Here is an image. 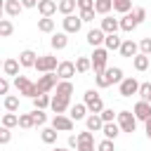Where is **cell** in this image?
<instances>
[{"label": "cell", "instance_id": "obj_27", "mask_svg": "<svg viewBox=\"0 0 151 151\" xmlns=\"http://www.w3.org/2000/svg\"><path fill=\"white\" fill-rule=\"evenodd\" d=\"M68 116H71L73 120H85V118H87V106H85V101H83V104H73V106L68 109Z\"/></svg>", "mask_w": 151, "mask_h": 151}, {"label": "cell", "instance_id": "obj_55", "mask_svg": "<svg viewBox=\"0 0 151 151\" xmlns=\"http://www.w3.org/2000/svg\"><path fill=\"white\" fill-rule=\"evenodd\" d=\"M54 151H71V146H57Z\"/></svg>", "mask_w": 151, "mask_h": 151}, {"label": "cell", "instance_id": "obj_2", "mask_svg": "<svg viewBox=\"0 0 151 151\" xmlns=\"http://www.w3.org/2000/svg\"><path fill=\"white\" fill-rule=\"evenodd\" d=\"M14 87H17L19 94H24V97H28V99H35V97H38V87H35V83L28 80L26 76H17V78H14Z\"/></svg>", "mask_w": 151, "mask_h": 151}, {"label": "cell", "instance_id": "obj_40", "mask_svg": "<svg viewBox=\"0 0 151 151\" xmlns=\"http://www.w3.org/2000/svg\"><path fill=\"white\" fill-rule=\"evenodd\" d=\"M17 125H19V116L12 113V111H7L2 116V127H17Z\"/></svg>", "mask_w": 151, "mask_h": 151}, {"label": "cell", "instance_id": "obj_47", "mask_svg": "<svg viewBox=\"0 0 151 151\" xmlns=\"http://www.w3.org/2000/svg\"><path fill=\"white\" fill-rule=\"evenodd\" d=\"M94 14H97L94 9H80V14H78V17H80L83 21H94Z\"/></svg>", "mask_w": 151, "mask_h": 151}, {"label": "cell", "instance_id": "obj_50", "mask_svg": "<svg viewBox=\"0 0 151 151\" xmlns=\"http://www.w3.org/2000/svg\"><path fill=\"white\" fill-rule=\"evenodd\" d=\"M9 92V80H7V76H2L0 78V94H7Z\"/></svg>", "mask_w": 151, "mask_h": 151}, {"label": "cell", "instance_id": "obj_32", "mask_svg": "<svg viewBox=\"0 0 151 151\" xmlns=\"http://www.w3.org/2000/svg\"><path fill=\"white\" fill-rule=\"evenodd\" d=\"M38 31H40V33H54V19H52V17L38 19Z\"/></svg>", "mask_w": 151, "mask_h": 151}, {"label": "cell", "instance_id": "obj_23", "mask_svg": "<svg viewBox=\"0 0 151 151\" xmlns=\"http://www.w3.org/2000/svg\"><path fill=\"white\" fill-rule=\"evenodd\" d=\"M85 127H87V130H92V132H101V127H104L101 116H99V113H90V116L85 118Z\"/></svg>", "mask_w": 151, "mask_h": 151}, {"label": "cell", "instance_id": "obj_24", "mask_svg": "<svg viewBox=\"0 0 151 151\" xmlns=\"http://www.w3.org/2000/svg\"><path fill=\"white\" fill-rule=\"evenodd\" d=\"M101 132H104V137L106 139H116L123 130H120V125H118V120H111V123H104V127H101Z\"/></svg>", "mask_w": 151, "mask_h": 151}, {"label": "cell", "instance_id": "obj_51", "mask_svg": "<svg viewBox=\"0 0 151 151\" xmlns=\"http://www.w3.org/2000/svg\"><path fill=\"white\" fill-rule=\"evenodd\" d=\"M78 9H94V0H78Z\"/></svg>", "mask_w": 151, "mask_h": 151}, {"label": "cell", "instance_id": "obj_54", "mask_svg": "<svg viewBox=\"0 0 151 151\" xmlns=\"http://www.w3.org/2000/svg\"><path fill=\"white\" fill-rule=\"evenodd\" d=\"M144 132H146V137L151 139V118H149V120L144 123Z\"/></svg>", "mask_w": 151, "mask_h": 151}, {"label": "cell", "instance_id": "obj_5", "mask_svg": "<svg viewBox=\"0 0 151 151\" xmlns=\"http://www.w3.org/2000/svg\"><path fill=\"white\" fill-rule=\"evenodd\" d=\"M118 125H120V130L123 132H134L137 130V116H134V111H118Z\"/></svg>", "mask_w": 151, "mask_h": 151}, {"label": "cell", "instance_id": "obj_19", "mask_svg": "<svg viewBox=\"0 0 151 151\" xmlns=\"http://www.w3.org/2000/svg\"><path fill=\"white\" fill-rule=\"evenodd\" d=\"M19 66H21V64H19V59H12V57H9V59H5V61H2V73H5L7 78H9V76H12V78H17V76H19Z\"/></svg>", "mask_w": 151, "mask_h": 151}, {"label": "cell", "instance_id": "obj_36", "mask_svg": "<svg viewBox=\"0 0 151 151\" xmlns=\"http://www.w3.org/2000/svg\"><path fill=\"white\" fill-rule=\"evenodd\" d=\"M90 68H92V59L90 57H78L76 59V71L78 73H87Z\"/></svg>", "mask_w": 151, "mask_h": 151}, {"label": "cell", "instance_id": "obj_33", "mask_svg": "<svg viewBox=\"0 0 151 151\" xmlns=\"http://www.w3.org/2000/svg\"><path fill=\"white\" fill-rule=\"evenodd\" d=\"M2 104H5V111H12V113L19 111V97H14V94H5Z\"/></svg>", "mask_w": 151, "mask_h": 151}, {"label": "cell", "instance_id": "obj_16", "mask_svg": "<svg viewBox=\"0 0 151 151\" xmlns=\"http://www.w3.org/2000/svg\"><path fill=\"white\" fill-rule=\"evenodd\" d=\"M38 12H40V17H52L54 12H59V2H54V0H40L38 2Z\"/></svg>", "mask_w": 151, "mask_h": 151}, {"label": "cell", "instance_id": "obj_1", "mask_svg": "<svg viewBox=\"0 0 151 151\" xmlns=\"http://www.w3.org/2000/svg\"><path fill=\"white\" fill-rule=\"evenodd\" d=\"M61 78L57 76V71H50V73H42L40 78H38V83H35V87H38V94H47V92H52L54 87H57V83H59Z\"/></svg>", "mask_w": 151, "mask_h": 151}, {"label": "cell", "instance_id": "obj_43", "mask_svg": "<svg viewBox=\"0 0 151 151\" xmlns=\"http://www.w3.org/2000/svg\"><path fill=\"white\" fill-rule=\"evenodd\" d=\"M94 85H97V87H109V85H111L109 78H106V71H104V73H94Z\"/></svg>", "mask_w": 151, "mask_h": 151}, {"label": "cell", "instance_id": "obj_34", "mask_svg": "<svg viewBox=\"0 0 151 151\" xmlns=\"http://www.w3.org/2000/svg\"><path fill=\"white\" fill-rule=\"evenodd\" d=\"M78 7V0H59V12L66 17V14H73Z\"/></svg>", "mask_w": 151, "mask_h": 151}, {"label": "cell", "instance_id": "obj_6", "mask_svg": "<svg viewBox=\"0 0 151 151\" xmlns=\"http://www.w3.org/2000/svg\"><path fill=\"white\" fill-rule=\"evenodd\" d=\"M85 106H87L90 113H101L104 111V101H101L97 90H87L85 92Z\"/></svg>", "mask_w": 151, "mask_h": 151}, {"label": "cell", "instance_id": "obj_4", "mask_svg": "<svg viewBox=\"0 0 151 151\" xmlns=\"http://www.w3.org/2000/svg\"><path fill=\"white\" fill-rule=\"evenodd\" d=\"M57 66H59V61H57L54 54H40L33 68H35L38 73H50V71H57Z\"/></svg>", "mask_w": 151, "mask_h": 151}, {"label": "cell", "instance_id": "obj_42", "mask_svg": "<svg viewBox=\"0 0 151 151\" xmlns=\"http://www.w3.org/2000/svg\"><path fill=\"white\" fill-rule=\"evenodd\" d=\"M139 99L151 101V83H142L139 85Z\"/></svg>", "mask_w": 151, "mask_h": 151}, {"label": "cell", "instance_id": "obj_35", "mask_svg": "<svg viewBox=\"0 0 151 151\" xmlns=\"http://www.w3.org/2000/svg\"><path fill=\"white\" fill-rule=\"evenodd\" d=\"M113 12H118V14L132 12V0H113Z\"/></svg>", "mask_w": 151, "mask_h": 151}, {"label": "cell", "instance_id": "obj_12", "mask_svg": "<svg viewBox=\"0 0 151 151\" xmlns=\"http://www.w3.org/2000/svg\"><path fill=\"white\" fill-rule=\"evenodd\" d=\"M132 111H134L137 120H144V123H146V120L151 118V101H144V99H139V101L134 104V109H132Z\"/></svg>", "mask_w": 151, "mask_h": 151}, {"label": "cell", "instance_id": "obj_18", "mask_svg": "<svg viewBox=\"0 0 151 151\" xmlns=\"http://www.w3.org/2000/svg\"><path fill=\"white\" fill-rule=\"evenodd\" d=\"M104 40H106V33H104L101 28H92V31H87V42H90L92 47H101Z\"/></svg>", "mask_w": 151, "mask_h": 151}, {"label": "cell", "instance_id": "obj_25", "mask_svg": "<svg viewBox=\"0 0 151 151\" xmlns=\"http://www.w3.org/2000/svg\"><path fill=\"white\" fill-rule=\"evenodd\" d=\"M132 66H134L137 71H146V68L151 66V57L139 52V54H134V57H132Z\"/></svg>", "mask_w": 151, "mask_h": 151}, {"label": "cell", "instance_id": "obj_13", "mask_svg": "<svg viewBox=\"0 0 151 151\" xmlns=\"http://www.w3.org/2000/svg\"><path fill=\"white\" fill-rule=\"evenodd\" d=\"M120 57H127V59H132L134 54H139V42H134L132 38H127V40H123V45H120Z\"/></svg>", "mask_w": 151, "mask_h": 151}, {"label": "cell", "instance_id": "obj_53", "mask_svg": "<svg viewBox=\"0 0 151 151\" xmlns=\"http://www.w3.org/2000/svg\"><path fill=\"white\" fill-rule=\"evenodd\" d=\"M68 146H71V149L78 146V134H68Z\"/></svg>", "mask_w": 151, "mask_h": 151}, {"label": "cell", "instance_id": "obj_38", "mask_svg": "<svg viewBox=\"0 0 151 151\" xmlns=\"http://www.w3.org/2000/svg\"><path fill=\"white\" fill-rule=\"evenodd\" d=\"M33 123H35V127H45V123H47L45 109H33Z\"/></svg>", "mask_w": 151, "mask_h": 151}, {"label": "cell", "instance_id": "obj_48", "mask_svg": "<svg viewBox=\"0 0 151 151\" xmlns=\"http://www.w3.org/2000/svg\"><path fill=\"white\" fill-rule=\"evenodd\" d=\"M132 14L137 17L139 24H144V19H146V9H144V7H132Z\"/></svg>", "mask_w": 151, "mask_h": 151}, {"label": "cell", "instance_id": "obj_37", "mask_svg": "<svg viewBox=\"0 0 151 151\" xmlns=\"http://www.w3.org/2000/svg\"><path fill=\"white\" fill-rule=\"evenodd\" d=\"M14 33V24L9 19H0V38H9Z\"/></svg>", "mask_w": 151, "mask_h": 151}, {"label": "cell", "instance_id": "obj_44", "mask_svg": "<svg viewBox=\"0 0 151 151\" xmlns=\"http://www.w3.org/2000/svg\"><path fill=\"white\" fill-rule=\"evenodd\" d=\"M97 151H116V146H113V139H101L99 144H97Z\"/></svg>", "mask_w": 151, "mask_h": 151}, {"label": "cell", "instance_id": "obj_28", "mask_svg": "<svg viewBox=\"0 0 151 151\" xmlns=\"http://www.w3.org/2000/svg\"><path fill=\"white\" fill-rule=\"evenodd\" d=\"M123 40L118 38V33H106V40H104V47L111 52V50H120Z\"/></svg>", "mask_w": 151, "mask_h": 151}, {"label": "cell", "instance_id": "obj_49", "mask_svg": "<svg viewBox=\"0 0 151 151\" xmlns=\"http://www.w3.org/2000/svg\"><path fill=\"white\" fill-rule=\"evenodd\" d=\"M12 127H2L0 130V144H9V139H12V132H9Z\"/></svg>", "mask_w": 151, "mask_h": 151}, {"label": "cell", "instance_id": "obj_14", "mask_svg": "<svg viewBox=\"0 0 151 151\" xmlns=\"http://www.w3.org/2000/svg\"><path fill=\"white\" fill-rule=\"evenodd\" d=\"M137 26H139V21H137V17H134L132 12H127V14L120 17V31H123V33H132Z\"/></svg>", "mask_w": 151, "mask_h": 151}, {"label": "cell", "instance_id": "obj_46", "mask_svg": "<svg viewBox=\"0 0 151 151\" xmlns=\"http://www.w3.org/2000/svg\"><path fill=\"white\" fill-rule=\"evenodd\" d=\"M99 116H101V120H104V123H111V120H116V118H118V113H113V109H104Z\"/></svg>", "mask_w": 151, "mask_h": 151}, {"label": "cell", "instance_id": "obj_20", "mask_svg": "<svg viewBox=\"0 0 151 151\" xmlns=\"http://www.w3.org/2000/svg\"><path fill=\"white\" fill-rule=\"evenodd\" d=\"M2 9H5L7 17H19L21 9H24V5H21V0H5L2 2Z\"/></svg>", "mask_w": 151, "mask_h": 151}, {"label": "cell", "instance_id": "obj_26", "mask_svg": "<svg viewBox=\"0 0 151 151\" xmlns=\"http://www.w3.org/2000/svg\"><path fill=\"white\" fill-rule=\"evenodd\" d=\"M54 90H57V97H66V99H71V94H73V83H71V80H59Z\"/></svg>", "mask_w": 151, "mask_h": 151}, {"label": "cell", "instance_id": "obj_17", "mask_svg": "<svg viewBox=\"0 0 151 151\" xmlns=\"http://www.w3.org/2000/svg\"><path fill=\"white\" fill-rule=\"evenodd\" d=\"M99 28H101L104 33H118V31H120V19H113V17L106 14V17L101 19V26H99Z\"/></svg>", "mask_w": 151, "mask_h": 151}, {"label": "cell", "instance_id": "obj_29", "mask_svg": "<svg viewBox=\"0 0 151 151\" xmlns=\"http://www.w3.org/2000/svg\"><path fill=\"white\" fill-rule=\"evenodd\" d=\"M106 78H109V83L111 85H120L123 83V68H118V66H111V68H106Z\"/></svg>", "mask_w": 151, "mask_h": 151}, {"label": "cell", "instance_id": "obj_52", "mask_svg": "<svg viewBox=\"0 0 151 151\" xmlns=\"http://www.w3.org/2000/svg\"><path fill=\"white\" fill-rule=\"evenodd\" d=\"M38 2H40V0H21L24 9H33V7H38Z\"/></svg>", "mask_w": 151, "mask_h": 151}, {"label": "cell", "instance_id": "obj_3", "mask_svg": "<svg viewBox=\"0 0 151 151\" xmlns=\"http://www.w3.org/2000/svg\"><path fill=\"white\" fill-rule=\"evenodd\" d=\"M92 71L94 73H104L109 66H106V61H109V50L106 47H94V52H92Z\"/></svg>", "mask_w": 151, "mask_h": 151}, {"label": "cell", "instance_id": "obj_41", "mask_svg": "<svg viewBox=\"0 0 151 151\" xmlns=\"http://www.w3.org/2000/svg\"><path fill=\"white\" fill-rule=\"evenodd\" d=\"M50 104H52V97H50V94H38V97L33 99V106H35V109H47Z\"/></svg>", "mask_w": 151, "mask_h": 151}, {"label": "cell", "instance_id": "obj_9", "mask_svg": "<svg viewBox=\"0 0 151 151\" xmlns=\"http://www.w3.org/2000/svg\"><path fill=\"white\" fill-rule=\"evenodd\" d=\"M73 118L71 116H64V113H54V118H52V127L54 130H59V132H71L73 130Z\"/></svg>", "mask_w": 151, "mask_h": 151}, {"label": "cell", "instance_id": "obj_7", "mask_svg": "<svg viewBox=\"0 0 151 151\" xmlns=\"http://www.w3.org/2000/svg\"><path fill=\"white\" fill-rule=\"evenodd\" d=\"M76 151H94V132L92 130L78 132V146H76Z\"/></svg>", "mask_w": 151, "mask_h": 151}, {"label": "cell", "instance_id": "obj_30", "mask_svg": "<svg viewBox=\"0 0 151 151\" xmlns=\"http://www.w3.org/2000/svg\"><path fill=\"white\" fill-rule=\"evenodd\" d=\"M57 134H59V130H54L52 125L40 130V139H42L45 144H54V142H57Z\"/></svg>", "mask_w": 151, "mask_h": 151}, {"label": "cell", "instance_id": "obj_21", "mask_svg": "<svg viewBox=\"0 0 151 151\" xmlns=\"http://www.w3.org/2000/svg\"><path fill=\"white\" fill-rule=\"evenodd\" d=\"M52 50H64L68 45V33L66 31H59V33H52V40H50Z\"/></svg>", "mask_w": 151, "mask_h": 151}, {"label": "cell", "instance_id": "obj_10", "mask_svg": "<svg viewBox=\"0 0 151 151\" xmlns=\"http://www.w3.org/2000/svg\"><path fill=\"white\" fill-rule=\"evenodd\" d=\"M61 26H64V31L71 35V33H78V31H80L83 19H80V17H76V14H66V17L61 19Z\"/></svg>", "mask_w": 151, "mask_h": 151}, {"label": "cell", "instance_id": "obj_45", "mask_svg": "<svg viewBox=\"0 0 151 151\" xmlns=\"http://www.w3.org/2000/svg\"><path fill=\"white\" fill-rule=\"evenodd\" d=\"M139 52L151 57V38H142V40H139Z\"/></svg>", "mask_w": 151, "mask_h": 151}, {"label": "cell", "instance_id": "obj_31", "mask_svg": "<svg viewBox=\"0 0 151 151\" xmlns=\"http://www.w3.org/2000/svg\"><path fill=\"white\" fill-rule=\"evenodd\" d=\"M111 9H113V0H94V12H97V14L106 17Z\"/></svg>", "mask_w": 151, "mask_h": 151}, {"label": "cell", "instance_id": "obj_8", "mask_svg": "<svg viewBox=\"0 0 151 151\" xmlns=\"http://www.w3.org/2000/svg\"><path fill=\"white\" fill-rule=\"evenodd\" d=\"M139 85L142 83H137V78H123V83L118 85V92L120 97H132V94H139Z\"/></svg>", "mask_w": 151, "mask_h": 151}, {"label": "cell", "instance_id": "obj_15", "mask_svg": "<svg viewBox=\"0 0 151 151\" xmlns=\"http://www.w3.org/2000/svg\"><path fill=\"white\" fill-rule=\"evenodd\" d=\"M50 109H52L54 113H66V111L71 109V99H66V97H57V94H54Z\"/></svg>", "mask_w": 151, "mask_h": 151}, {"label": "cell", "instance_id": "obj_22", "mask_svg": "<svg viewBox=\"0 0 151 151\" xmlns=\"http://www.w3.org/2000/svg\"><path fill=\"white\" fill-rule=\"evenodd\" d=\"M35 61H38V54H35L33 50H24V52L19 54V64H21L24 68H33Z\"/></svg>", "mask_w": 151, "mask_h": 151}, {"label": "cell", "instance_id": "obj_11", "mask_svg": "<svg viewBox=\"0 0 151 151\" xmlns=\"http://www.w3.org/2000/svg\"><path fill=\"white\" fill-rule=\"evenodd\" d=\"M76 73H78V71H76V61H59V66H57V76H59L61 80H71Z\"/></svg>", "mask_w": 151, "mask_h": 151}, {"label": "cell", "instance_id": "obj_39", "mask_svg": "<svg viewBox=\"0 0 151 151\" xmlns=\"http://www.w3.org/2000/svg\"><path fill=\"white\" fill-rule=\"evenodd\" d=\"M19 127H21V130H31V127H35V123H33V113H19Z\"/></svg>", "mask_w": 151, "mask_h": 151}]
</instances>
